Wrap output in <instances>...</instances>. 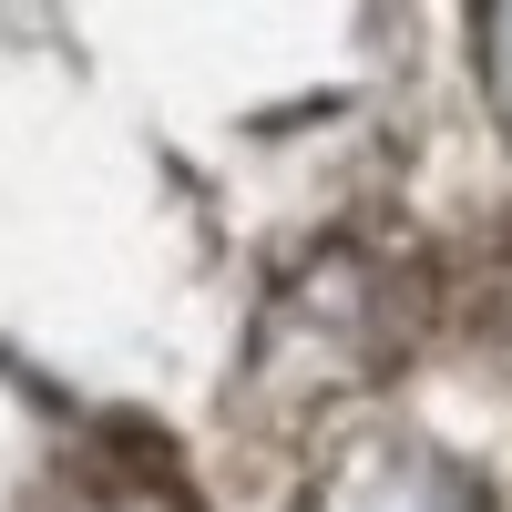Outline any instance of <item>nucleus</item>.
<instances>
[{"label":"nucleus","instance_id":"obj_1","mask_svg":"<svg viewBox=\"0 0 512 512\" xmlns=\"http://www.w3.org/2000/svg\"><path fill=\"white\" fill-rule=\"evenodd\" d=\"M297 512H492L472 472H451L441 451H349Z\"/></svg>","mask_w":512,"mask_h":512},{"label":"nucleus","instance_id":"obj_2","mask_svg":"<svg viewBox=\"0 0 512 512\" xmlns=\"http://www.w3.org/2000/svg\"><path fill=\"white\" fill-rule=\"evenodd\" d=\"M482 41H492V52H482V62H492V103H502V123H512V11H492Z\"/></svg>","mask_w":512,"mask_h":512}]
</instances>
